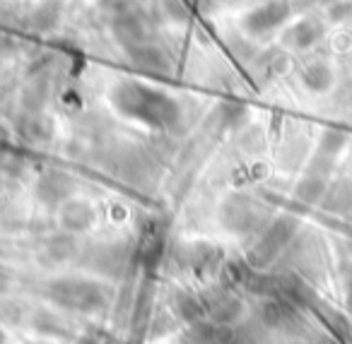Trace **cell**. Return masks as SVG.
Wrapping results in <instances>:
<instances>
[{"label": "cell", "mask_w": 352, "mask_h": 344, "mask_svg": "<svg viewBox=\"0 0 352 344\" xmlns=\"http://www.w3.org/2000/svg\"><path fill=\"white\" fill-rule=\"evenodd\" d=\"M116 104L126 113H135V116L145 118V121H164V118L174 116V102L166 99L164 94L155 92V89L140 87V84L126 82L116 89Z\"/></svg>", "instance_id": "1"}, {"label": "cell", "mask_w": 352, "mask_h": 344, "mask_svg": "<svg viewBox=\"0 0 352 344\" xmlns=\"http://www.w3.org/2000/svg\"><path fill=\"white\" fill-rule=\"evenodd\" d=\"M289 12H292V8H289L287 0H270V3L249 12V17L244 20V27L251 34H265V32L283 25L289 17Z\"/></svg>", "instance_id": "2"}, {"label": "cell", "mask_w": 352, "mask_h": 344, "mask_svg": "<svg viewBox=\"0 0 352 344\" xmlns=\"http://www.w3.org/2000/svg\"><path fill=\"white\" fill-rule=\"evenodd\" d=\"M323 34V25L316 17H307V20L297 22V25L289 30V44L297 46V49H309L314 46Z\"/></svg>", "instance_id": "3"}, {"label": "cell", "mask_w": 352, "mask_h": 344, "mask_svg": "<svg viewBox=\"0 0 352 344\" xmlns=\"http://www.w3.org/2000/svg\"><path fill=\"white\" fill-rule=\"evenodd\" d=\"M302 82L307 84L311 92H326L333 84V73L326 63H309L302 70Z\"/></svg>", "instance_id": "4"}, {"label": "cell", "mask_w": 352, "mask_h": 344, "mask_svg": "<svg viewBox=\"0 0 352 344\" xmlns=\"http://www.w3.org/2000/svg\"><path fill=\"white\" fill-rule=\"evenodd\" d=\"M352 12V3H338V5L331 8V17L333 20H345Z\"/></svg>", "instance_id": "5"}]
</instances>
